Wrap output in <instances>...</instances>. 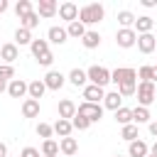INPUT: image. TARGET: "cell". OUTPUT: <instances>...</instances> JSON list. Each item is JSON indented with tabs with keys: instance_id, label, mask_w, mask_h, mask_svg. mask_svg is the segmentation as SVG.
Masks as SVG:
<instances>
[{
	"instance_id": "cell-1",
	"label": "cell",
	"mask_w": 157,
	"mask_h": 157,
	"mask_svg": "<svg viewBox=\"0 0 157 157\" xmlns=\"http://www.w3.org/2000/svg\"><path fill=\"white\" fill-rule=\"evenodd\" d=\"M103 15H105V10H103L101 2H88V5L78 7V22H81L83 27H86V25H96V22H101Z\"/></svg>"
},
{
	"instance_id": "cell-2",
	"label": "cell",
	"mask_w": 157,
	"mask_h": 157,
	"mask_svg": "<svg viewBox=\"0 0 157 157\" xmlns=\"http://www.w3.org/2000/svg\"><path fill=\"white\" fill-rule=\"evenodd\" d=\"M135 96H137V105L147 108V105L155 103V98H157V93H155V83H150V81H140L137 88H135Z\"/></svg>"
},
{
	"instance_id": "cell-3",
	"label": "cell",
	"mask_w": 157,
	"mask_h": 157,
	"mask_svg": "<svg viewBox=\"0 0 157 157\" xmlns=\"http://www.w3.org/2000/svg\"><path fill=\"white\" fill-rule=\"evenodd\" d=\"M86 76H88V81H91L93 86H101V88H105V86L110 83V71H108L105 66H98V64L88 66Z\"/></svg>"
},
{
	"instance_id": "cell-4",
	"label": "cell",
	"mask_w": 157,
	"mask_h": 157,
	"mask_svg": "<svg viewBox=\"0 0 157 157\" xmlns=\"http://www.w3.org/2000/svg\"><path fill=\"white\" fill-rule=\"evenodd\" d=\"M76 113L78 115H83L88 123H98L101 118H103V105L101 103H81V105H76Z\"/></svg>"
},
{
	"instance_id": "cell-5",
	"label": "cell",
	"mask_w": 157,
	"mask_h": 157,
	"mask_svg": "<svg viewBox=\"0 0 157 157\" xmlns=\"http://www.w3.org/2000/svg\"><path fill=\"white\" fill-rule=\"evenodd\" d=\"M110 81H113L115 86H120V83H125V81H137V71L130 69V66H118V69L110 71Z\"/></svg>"
},
{
	"instance_id": "cell-6",
	"label": "cell",
	"mask_w": 157,
	"mask_h": 157,
	"mask_svg": "<svg viewBox=\"0 0 157 157\" xmlns=\"http://www.w3.org/2000/svg\"><path fill=\"white\" fill-rule=\"evenodd\" d=\"M42 81H44V86H47L49 91H59V88L66 83V76H64L61 71H54V69H49V71H47V76H44Z\"/></svg>"
},
{
	"instance_id": "cell-7",
	"label": "cell",
	"mask_w": 157,
	"mask_h": 157,
	"mask_svg": "<svg viewBox=\"0 0 157 157\" xmlns=\"http://www.w3.org/2000/svg\"><path fill=\"white\" fill-rule=\"evenodd\" d=\"M135 42H137L135 29H118V32H115V44H118V47L130 49V47H135Z\"/></svg>"
},
{
	"instance_id": "cell-8",
	"label": "cell",
	"mask_w": 157,
	"mask_h": 157,
	"mask_svg": "<svg viewBox=\"0 0 157 157\" xmlns=\"http://www.w3.org/2000/svg\"><path fill=\"white\" fill-rule=\"evenodd\" d=\"M56 12H59V17H61V20H66V22L78 20V5H76V2H69V0H66V2H61V5H59V10H56Z\"/></svg>"
},
{
	"instance_id": "cell-9",
	"label": "cell",
	"mask_w": 157,
	"mask_h": 157,
	"mask_svg": "<svg viewBox=\"0 0 157 157\" xmlns=\"http://www.w3.org/2000/svg\"><path fill=\"white\" fill-rule=\"evenodd\" d=\"M83 98H86V103H101V101L105 98V91H103L101 86L86 83V86H83Z\"/></svg>"
},
{
	"instance_id": "cell-10",
	"label": "cell",
	"mask_w": 157,
	"mask_h": 157,
	"mask_svg": "<svg viewBox=\"0 0 157 157\" xmlns=\"http://www.w3.org/2000/svg\"><path fill=\"white\" fill-rule=\"evenodd\" d=\"M152 27H155V20H152L150 15H140V17H135V25H132L135 34H150Z\"/></svg>"
},
{
	"instance_id": "cell-11",
	"label": "cell",
	"mask_w": 157,
	"mask_h": 157,
	"mask_svg": "<svg viewBox=\"0 0 157 157\" xmlns=\"http://www.w3.org/2000/svg\"><path fill=\"white\" fill-rule=\"evenodd\" d=\"M137 49L142 52V54H150V52H155V47H157V39H155V34L150 32V34H137Z\"/></svg>"
},
{
	"instance_id": "cell-12",
	"label": "cell",
	"mask_w": 157,
	"mask_h": 157,
	"mask_svg": "<svg viewBox=\"0 0 157 157\" xmlns=\"http://www.w3.org/2000/svg\"><path fill=\"white\" fill-rule=\"evenodd\" d=\"M20 56V49H17V44L15 42H10V44H2L0 47V59H2V64H10L12 66V61Z\"/></svg>"
},
{
	"instance_id": "cell-13",
	"label": "cell",
	"mask_w": 157,
	"mask_h": 157,
	"mask_svg": "<svg viewBox=\"0 0 157 157\" xmlns=\"http://www.w3.org/2000/svg\"><path fill=\"white\" fill-rule=\"evenodd\" d=\"M66 39H69L66 27H59V25L49 27V32H47V42H52V44H64Z\"/></svg>"
},
{
	"instance_id": "cell-14",
	"label": "cell",
	"mask_w": 157,
	"mask_h": 157,
	"mask_svg": "<svg viewBox=\"0 0 157 157\" xmlns=\"http://www.w3.org/2000/svg\"><path fill=\"white\" fill-rule=\"evenodd\" d=\"M7 93H10L12 98H25V96H27V81L12 78V81L7 83Z\"/></svg>"
},
{
	"instance_id": "cell-15",
	"label": "cell",
	"mask_w": 157,
	"mask_h": 157,
	"mask_svg": "<svg viewBox=\"0 0 157 157\" xmlns=\"http://www.w3.org/2000/svg\"><path fill=\"white\" fill-rule=\"evenodd\" d=\"M74 115H76V103H74L71 98L59 101V118H61V120H71Z\"/></svg>"
},
{
	"instance_id": "cell-16",
	"label": "cell",
	"mask_w": 157,
	"mask_h": 157,
	"mask_svg": "<svg viewBox=\"0 0 157 157\" xmlns=\"http://www.w3.org/2000/svg\"><path fill=\"white\" fill-rule=\"evenodd\" d=\"M59 152L61 155H66V157H74L76 152H78V142H76V137H61V142H59Z\"/></svg>"
},
{
	"instance_id": "cell-17",
	"label": "cell",
	"mask_w": 157,
	"mask_h": 157,
	"mask_svg": "<svg viewBox=\"0 0 157 157\" xmlns=\"http://www.w3.org/2000/svg\"><path fill=\"white\" fill-rule=\"evenodd\" d=\"M128 155H130V157H147V155H150V145L142 142V140H132V142L128 145Z\"/></svg>"
},
{
	"instance_id": "cell-18",
	"label": "cell",
	"mask_w": 157,
	"mask_h": 157,
	"mask_svg": "<svg viewBox=\"0 0 157 157\" xmlns=\"http://www.w3.org/2000/svg\"><path fill=\"white\" fill-rule=\"evenodd\" d=\"M56 10H59V5L54 0H39V5H37V15L39 17H54Z\"/></svg>"
},
{
	"instance_id": "cell-19",
	"label": "cell",
	"mask_w": 157,
	"mask_h": 157,
	"mask_svg": "<svg viewBox=\"0 0 157 157\" xmlns=\"http://www.w3.org/2000/svg\"><path fill=\"white\" fill-rule=\"evenodd\" d=\"M44 91H47V86H44V81H42V78H34V81H29V83H27V96H29V98H34V101H39V98L44 96Z\"/></svg>"
},
{
	"instance_id": "cell-20",
	"label": "cell",
	"mask_w": 157,
	"mask_h": 157,
	"mask_svg": "<svg viewBox=\"0 0 157 157\" xmlns=\"http://www.w3.org/2000/svg\"><path fill=\"white\" fill-rule=\"evenodd\" d=\"M103 108H108V110H118V108H123V96L118 93V91H110V93H105V98H103Z\"/></svg>"
},
{
	"instance_id": "cell-21",
	"label": "cell",
	"mask_w": 157,
	"mask_h": 157,
	"mask_svg": "<svg viewBox=\"0 0 157 157\" xmlns=\"http://www.w3.org/2000/svg\"><path fill=\"white\" fill-rule=\"evenodd\" d=\"M66 78H69V83H71V86H76V88H83V86H86V81H88V76H86V71H83V69H71Z\"/></svg>"
},
{
	"instance_id": "cell-22",
	"label": "cell",
	"mask_w": 157,
	"mask_h": 157,
	"mask_svg": "<svg viewBox=\"0 0 157 157\" xmlns=\"http://www.w3.org/2000/svg\"><path fill=\"white\" fill-rule=\"evenodd\" d=\"M22 115H25V118H37V115H39V101L25 98V101H22Z\"/></svg>"
},
{
	"instance_id": "cell-23",
	"label": "cell",
	"mask_w": 157,
	"mask_h": 157,
	"mask_svg": "<svg viewBox=\"0 0 157 157\" xmlns=\"http://www.w3.org/2000/svg\"><path fill=\"white\" fill-rule=\"evenodd\" d=\"M81 44L86 49H96V47H101V34L93 32V29H86V34L81 37Z\"/></svg>"
},
{
	"instance_id": "cell-24",
	"label": "cell",
	"mask_w": 157,
	"mask_h": 157,
	"mask_svg": "<svg viewBox=\"0 0 157 157\" xmlns=\"http://www.w3.org/2000/svg\"><path fill=\"white\" fill-rule=\"evenodd\" d=\"M29 49H32V56H34V59H39L42 54H47V52H49V42H47V39H32Z\"/></svg>"
},
{
	"instance_id": "cell-25",
	"label": "cell",
	"mask_w": 157,
	"mask_h": 157,
	"mask_svg": "<svg viewBox=\"0 0 157 157\" xmlns=\"http://www.w3.org/2000/svg\"><path fill=\"white\" fill-rule=\"evenodd\" d=\"M118 22H120V29H132L135 15H132L130 10H120V12H118Z\"/></svg>"
},
{
	"instance_id": "cell-26",
	"label": "cell",
	"mask_w": 157,
	"mask_h": 157,
	"mask_svg": "<svg viewBox=\"0 0 157 157\" xmlns=\"http://www.w3.org/2000/svg\"><path fill=\"white\" fill-rule=\"evenodd\" d=\"M52 128H54V132H56L59 137H69V135H71V130H74V128H71V120H61V118H59Z\"/></svg>"
},
{
	"instance_id": "cell-27",
	"label": "cell",
	"mask_w": 157,
	"mask_h": 157,
	"mask_svg": "<svg viewBox=\"0 0 157 157\" xmlns=\"http://www.w3.org/2000/svg\"><path fill=\"white\" fill-rule=\"evenodd\" d=\"M15 44H17V47L32 44V32L25 29V27H17V32H15Z\"/></svg>"
},
{
	"instance_id": "cell-28",
	"label": "cell",
	"mask_w": 157,
	"mask_h": 157,
	"mask_svg": "<svg viewBox=\"0 0 157 157\" xmlns=\"http://www.w3.org/2000/svg\"><path fill=\"white\" fill-rule=\"evenodd\" d=\"M115 123H120V125H130L132 123V108H118L115 110Z\"/></svg>"
},
{
	"instance_id": "cell-29",
	"label": "cell",
	"mask_w": 157,
	"mask_h": 157,
	"mask_svg": "<svg viewBox=\"0 0 157 157\" xmlns=\"http://www.w3.org/2000/svg\"><path fill=\"white\" fill-rule=\"evenodd\" d=\"M42 157H59V142L44 140L42 142Z\"/></svg>"
},
{
	"instance_id": "cell-30",
	"label": "cell",
	"mask_w": 157,
	"mask_h": 157,
	"mask_svg": "<svg viewBox=\"0 0 157 157\" xmlns=\"http://www.w3.org/2000/svg\"><path fill=\"white\" fill-rule=\"evenodd\" d=\"M37 25H39V15H37L34 10H32L29 15H25V17L20 20V27H25V29H29V32H32V29H34Z\"/></svg>"
},
{
	"instance_id": "cell-31",
	"label": "cell",
	"mask_w": 157,
	"mask_h": 157,
	"mask_svg": "<svg viewBox=\"0 0 157 157\" xmlns=\"http://www.w3.org/2000/svg\"><path fill=\"white\" fill-rule=\"evenodd\" d=\"M66 34H69V37H76V39H81V37L86 34V27H83L78 20H74V22H69V27H66Z\"/></svg>"
},
{
	"instance_id": "cell-32",
	"label": "cell",
	"mask_w": 157,
	"mask_h": 157,
	"mask_svg": "<svg viewBox=\"0 0 157 157\" xmlns=\"http://www.w3.org/2000/svg\"><path fill=\"white\" fill-rule=\"evenodd\" d=\"M132 123H135V125H140V123H150V110L142 108V105L132 108Z\"/></svg>"
},
{
	"instance_id": "cell-33",
	"label": "cell",
	"mask_w": 157,
	"mask_h": 157,
	"mask_svg": "<svg viewBox=\"0 0 157 157\" xmlns=\"http://www.w3.org/2000/svg\"><path fill=\"white\" fill-rule=\"evenodd\" d=\"M120 137H123V140H128V142L137 140V137H140V135H137V125H135V123H130V125H123V130H120Z\"/></svg>"
},
{
	"instance_id": "cell-34",
	"label": "cell",
	"mask_w": 157,
	"mask_h": 157,
	"mask_svg": "<svg viewBox=\"0 0 157 157\" xmlns=\"http://www.w3.org/2000/svg\"><path fill=\"white\" fill-rule=\"evenodd\" d=\"M135 88H137V81H125V83L118 86V93L123 98H128V96H135Z\"/></svg>"
},
{
	"instance_id": "cell-35",
	"label": "cell",
	"mask_w": 157,
	"mask_h": 157,
	"mask_svg": "<svg viewBox=\"0 0 157 157\" xmlns=\"http://www.w3.org/2000/svg\"><path fill=\"white\" fill-rule=\"evenodd\" d=\"M29 12H32V2H29V0H20V2L15 5V15H17L20 20H22L25 15H29Z\"/></svg>"
},
{
	"instance_id": "cell-36",
	"label": "cell",
	"mask_w": 157,
	"mask_h": 157,
	"mask_svg": "<svg viewBox=\"0 0 157 157\" xmlns=\"http://www.w3.org/2000/svg\"><path fill=\"white\" fill-rule=\"evenodd\" d=\"M71 128H74V130H88V128H91V123H88L83 115H78V113H76V115L71 118Z\"/></svg>"
},
{
	"instance_id": "cell-37",
	"label": "cell",
	"mask_w": 157,
	"mask_h": 157,
	"mask_svg": "<svg viewBox=\"0 0 157 157\" xmlns=\"http://www.w3.org/2000/svg\"><path fill=\"white\" fill-rule=\"evenodd\" d=\"M15 78V69L10 66V64H0V81H12Z\"/></svg>"
},
{
	"instance_id": "cell-38",
	"label": "cell",
	"mask_w": 157,
	"mask_h": 157,
	"mask_svg": "<svg viewBox=\"0 0 157 157\" xmlns=\"http://www.w3.org/2000/svg\"><path fill=\"white\" fill-rule=\"evenodd\" d=\"M52 132H54V128H52L49 123H39V125H37V135H39V137L52 140Z\"/></svg>"
},
{
	"instance_id": "cell-39",
	"label": "cell",
	"mask_w": 157,
	"mask_h": 157,
	"mask_svg": "<svg viewBox=\"0 0 157 157\" xmlns=\"http://www.w3.org/2000/svg\"><path fill=\"white\" fill-rule=\"evenodd\" d=\"M137 78L152 83V66H140V69H137Z\"/></svg>"
},
{
	"instance_id": "cell-40",
	"label": "cell",
	"mask_w": 157,
	"mask_h": 157,
	"mask_svg": "<svg viewBox=\"0 0 157 157\" xmlns=\"http://www.w3.org/2000/svg\"><path fill=\"white\" fill-rule=\"evenodd\" d=\"M52 61H54V54L52 52H47V54H42L37 59V64H42V66H52Z\"/></svg>"
},
{
	"instance_id": "cell-41",
	"label": "cell",
	"mask_w": 157,
	"mask_h": 157,
	"mask_svg": "<svg viewBox=\"0 0 157 157\" xmlns=\"http://www.w3.org/2000/svg\"><path fill=\"white\" fill-rule=\"evenodd\" d=\"M20 157H39V150H37V147H25V150L20 152Z\"/></svg>"
},
{
	"instance_id": "cell-42",
	"label": "cell",
	"mask_w": 157,
	"mask_h": 157,
	"mask_svg": "<svg viewBox=\"0 0 157 157\" xmlns=\"http://www.w3.org/2000/svg\"><path fill=\"white\" fill-rule=\"evenodd\" d=\"M142 2V7H155L157 5V0H140Z\"/></svg>"
},
{
	"instance_id": "cell-43",
	"label": "cell",
	"mask_w": 157,
	"mask_h": 157,
	"mask_svg": "<svg viewBox=\"0 0 157 157\" xmlns=\"http://www.w3.org/2000/svg\"><path fill=\"white\" fill-rule=\"evenodd\" d=\"M0 157H7V145L0 142Z\"/></svg>"
},
{
	"instance_id": "cell-44",
	"label": "cell",
	"mask_w": 157,
	"mask_h": 157,
	"mask_svg": "<svg viewBox=\"0 0 157 157\" xmlns=\"http://www.w3.org/2000/svg\"><path fill=\"white\" fill-rule=\"evenodd\" d=\"M150 135H155V137H157V123H150Z\"/></svg>"
},
{
	"instance_id": "cell-45",
	"label": "cell",
	"mask_w": 157,
	"mask_h": 157,
	"mask_svg": "<svg viewBox=\"0 0 157 157\" xmlns=\"http://www.w3.org/2000/svg\"><path fill=\"white\" fill-rule=\"evenodd\" d=\"M150 155H152V157H157V140H155V145L150 147Z\"/></svg>"
},
{
	"instance_id": "cell-46",
	"label": "cell",
	"mask_w": 157,
	"mask_h": 157,
	"mask_svg": "<svg viewBox=\"0 0 157 157\" xmlns=\"http://www.w3.org/2000/svg\"><path fill=\"white\" fill-rule=\"evenodd\" d=\"M7 10V0H0V12H5Z\"/></svg>"
},
{
	"instance_id": "cell-47",
	"label": "cell",
	"mask_w": 157,
	"mask_h": 157,
	"mask_svg": "<svg viewBox=\"0 0 157 157\" xmlns=\"http://www.w3.org/2000/svg\"><path fill=\"white\" fill-rule=\"evenodd\" d=\"M7 91V81H0V93H5Z\"/></svg>"
},
{
	"instance_id": "cell-48",
	"label": "cell",
	"mask_w": 157,
	"mask_h": 157,
	"mask_svg": "<svg viewBox=\"0 0 157 157\" xmlns=\"http://www.w3.org/2000/svg\"><path fill=\"white\" fill-rule=\"evenodd\" d=\"M157 81V66H152V83Z\"/></svg>"
},
{
	"instance_id": "cell-49",
	"label": "cell",
	"mask_w": 157,
	"mask_h": 157,
	"mask_svg": "<svg viewBox=\"0 0 157 157\" xmlns=\"http://www.w3.org/2000/svg\"><path fill=\"white\" fill-rule=\"evenodd\" d=\"M155 93H157V86H155Z\"/></svg>"
},
{
	"instance_id": "cell-50",
	"label": "cell",
	"mask_w": 157,
	"mask_h": 157,
	"mask_svg": "<svg viewBox=\"0 0 157 157\" xmlns=\"http://www.w3.org/2000/svg\"><path fill=\"white\" fill-rule=\"evenodd\" d=\"M113 157H120V155H113Z\"/></svg>"
},
{
	"instance_id": "cell-51",
	"label": "cell",
	"mask_w": 157,
	"mask_h": 157,
	"mask_svg": "<svg viewBox=\"0 0 157 157\" xmlns=\"http://www.w3.org/2000/svg\"><path fill=\"white\" fill-rule=\"evenodd\" d=\"M147 157H152V155H147Z\"/></svg>"
},
{
	"instance_id": "cell-52",
	"label": "cell",
	"mask_w": 157,
	"mask_h": 157,
	"mask_svg": "<svg viewBox=\"0 0 157 157\" xmlns=\"http://www.w3.org/2000/svg\"><path fill=\"white\" fill-rule=\"evenodd\" d=\"M0 47H2V44H0Z\"/></svg>"
}]
</instances>
